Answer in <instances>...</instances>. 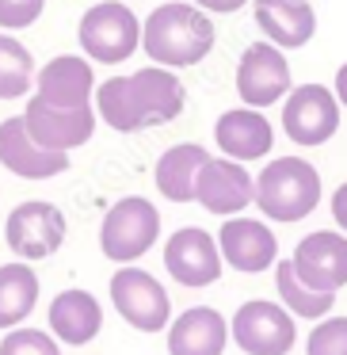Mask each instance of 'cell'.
Segmentation results:
<instances>
[{"mask_svg": "<svg viewBox=\"0 0 347 355\" xmlns=\"http://www.w3.org/2000/svg\"><path fill=\"white\" fill-rule=\"evenodd\" d=\"M332 92H336L339 107H347V62L339 65V73H336V88H332Z\"/></svg>", "mask_w": 347, "mask_h": 355, "instance_id": "obj_31", "label": "cell"}, {"mask_svg": "<svg viewBox=\"0 0 347 355\" xmlns=\"http://www.w3.org/2000/svg\"><path fill=\"white\" fill-rule=\"evenodd\" d=\"M77 39L92 65L96 62L100 65L130 62L141 50V19L134 16V8L123 4V0H100V4H92L80 16Z\"/></svg>", "mask_w": 347, "mask_h": 355, "instance_id": "obj_4", "label": "cell"}, {"mask_svg": "<svg viewBox=\"0 0 347 355\" xmlns=\"http://www.w3.org/2000/svg\"><path fill=\"white\" fill-rule=\"evenodd\" d=\"M164 268L179 286L202 291V286H214L222 279L225 260L214 233L199 230V225H184L164 241Z\"/></svg>", "mask_w": 347, "mask_h": 355, "instance_id": "obj_11", "label": "cell"}, {"mask_svg": "<svg viewBox=\"0 0 347 355\" xmlns=\"http://www.w3.org/2000/svg\"><path fill=\"white\" fill-rule=\"evenodd\" d=\"M206 161H210V153L199 141H179V146L164 149L153 168L157 191L168 202H195V184H199V172Z\"/></svg>", "mask_w": 347, "mask_h": 355, "instance_id": "obj_22", "label": "cell"}, {"mask_svg": "<svg viewBox=\"0 0 347 355\" xmlns=\"http://www.w3.org/2000/svg\"><path fill=\"white\" fill-rule=\"evenodd\" d=\"M161 237V210L145 195H126L103 214L100 222V248L118 268L141 260Z\"/></svg>", "mask_w": 347, "mask_h": 355, "instance_id": "obj_5", "label": "cell"}, {"mask_svg": "<svg viewBox=\"0 0 347 355\" xmlns=\"http://www.w3.org/2000/svg\"><path fill=\"white\" fill-rule=\"evenodd\" d=\"M0 164L19 180H54L69 168V153L42 149L31 138L24 115H12L0 123Z\"/></svg>", "mask_w": 347, "mask_h": 355, "instance_id": "obj_17", "label": "cell"}, {"mask_svg": "<svg viewBox=\"0 0 347 355\" xmlns=\"http://www.w3.org/2000/svg\"><path fill=\"white\" fill-rule=\"evenodd\" d=\"M46 321H50V332H54L57 344L84 347V344H92L103 329V306L96 302L92 291L69 286V291H62L50 302Z\"/></svg>", "mask_w": 347, "mask_h": 355, "instance_id": "obj_20", "label": "cell"}, {"mask_svg": "<svg viewBox=\"0 0 347 355\" xmlns=\"http://www.w3.org/2000/svg\"><path fill=\"white\" fill-rule=\"evenodd\" d=\"M321 202V172L305 157H275L256 176V207L267 222H301Z\"/></svg>", "mask_w": 347, "mask_h": 355, "instance_id": "obj_3", "label": "cell"}, {"mask_svg": "<svg viewBox=\"0 0 347 355\" xmlns=\"http://www.w3.org/2000/svg\"><path fill=\"white\" fill-rule=\"evenodd\" d=\"M332 218H336L339 233H347V184H339L332 195Z\"/></svg>", "mask_w": 347, "mask_h": 355, "instance_id": "obj_30", "label": "cell"}, {"mask_svg": "<svg viewBox=\"0 0 347 355\" xmlns=\"http://www.w3.org/2000/svg\"><path fill=\"white\" fill-rule=\"evenodd\" d=\"M275 291H278V302L290 309L294 321H324L332 313V306H336V294L301 283L290 260L275 263Z\"/></svg>", "mask_w": 347, "mask_h": 355, "instance_id": "obj_24", "label": "cell"}, {"mask_svg": "<svg viewBox=\"0 0 347 355\" xmlns=\"http://www.w3.org/2000/svg\"><path fill=\"white\" fill-rule=\"evenodd\" d=\"M96 88L100 85H96L92 62L80 54H57L35 73V100L50 103V107H65V111L92 107Z\"/></svg>", "mask_w": 347, "mask_h": 355, "instance_id": "obj_15", "label": "cell"}, {"mask_svg": "<svg viewBox=\"0 0 347 355\" xmlns=\"http://www.w3.org/2000/svg\"><path fill=\"white\" fill-rule=\"evenodd\" d=\"M24 123L31 130V138L39 141L42 149H54V153H73L80 149L84 141H92L96 134V115L92 107H80V111H65V107H50L42 100H27V111H24Z\"/></svg>", "mask_w": 347, "mask_h": 355, "instance_id": "obj_16", "label": "cell"}, {"mask_svg": "<svg viewBox=\"0 0 347 355\" xmlns=\"http://www.w3.org/2000/svg\"><path fill=\"white\" fill-rule=\"evenodd\" d=\"M35 58L16 35L0 31V100H24L35 85Z\"/></svg>", "mask_w": 347, "mask_h": 355, "instance_id": "obj_25", "label": "cell"}, {"mask_svg": "<svg viewBox=\"0 0 347 355\" xmlns=\"http://www.w3.org/2000/svg\"><path fill=\"white\" fill-rule=\"evenodd\" d=\"M217 248L222 260L240 275H260L278 263V237L263 218H225L217 230Z\"/></svg>", "mask_w": 347, "mask_h": 355, "instance_id": "obj_12", "label": "cell"}, {"mask_svg": "<svg viewBox=\"0 0 347 355\" xmlns=\"http://www.w3.org/2000/svg\"><path fill=\"white\" fill-rule=\"evenodd\" d=\"M229 344V321L214 306H191L168 324V355H222Z\"/></svg>", "mask_w": 347, "mask_h": 355, "instance_id": "obj_21", "label": "cell"}, {"mask_svg": "<svg viewBox=\"0 0 347 355\" xmlns=\"http://www.w3.org/2000/svg\"><path fill=\"white\" fill-rule=\"evenodd\" d=\"M214 42V19H210V12L195 8L191 0L157 4L141 19V50L149 54V62L164 65V69H187V65L206 62Z\"/></svg>", "mask_w": 347, "mask_h": 355, "instance_id": "obj_2", "label": "cell"}, {"mask_svg": "<svg viewBox=\"0 0 347 355\" xmlns=\"http://www.w3.org/2000/svg\"><path fill=\"white\" fill-rule=\"evenodd\" d=\"M252 19L278 50H301L317 35V12L309 0H252Z\"/></svg>", "mask_w": 347, "mask_h": 355, "instance_id": "obj_19", "label": "cell"}, {"mask_svg": "<svg viewBox=\"0 0 347 355\" xmlns=\"http://www.w3.org/2000/svg\"><path fill=\"white\" fill-rule=\"evenodd\" d=\"M290 263L301 283L317 286V291L339 294L347 286V233H339V230L305 233L294 245Z\"/></svg>", "mask_w": 347, "mask_h": 355, "instance_id": "obj_14", "label": "cell"}, {"mask_svg": "<svg viewBox=\"0 0 347 355\" xmlns=\"http://www.w3.org/2000/svg\"><path fill=\"white\" fill-rule=\"evenodd\" d=\"M290 88H294L290 62L275 42L263 39L244 46V54L237 62V96L244 107H256V111L275 107L290 96Z\"/></svg>", "mask_w": 347, "mask_h": 355, "instance_id": "obj_9", "label": "cell"}, {"mask_svg": "<svg viewBox=\"0 0 347 355\" xmlns=\"http://www.w3.org/2000/svg\"><path fill=\"white\" fill-rule=\"evenodd\" d=\"M187 88L176 69L145 65L126 77H107L96 88V115L118 134H138L149 126H164L184 115Z\"/></svg>", "mask_w": 347, "mask_h": 355, "instance_id": "obj_1", "label": "cell"}, {"mask_svg": "<svg viewBox=\"0 0 347 355\" xmlns=\"http://www.w3.org/2000/svg\"><path fill=\"white\" fill-rule=\"evenodd\" d=\"M46 12V0H0V31H24L39 24Z\"/></svg>", "mask_w": 347, "mask_h": 355, "instance_id": "obj_28", "label": "cell"}, {"mask_svg": "<svg viewBox=\"0 0 347 355\" xmlns=\"http://www.w3.org/2000/svg\"><path fill=\"white\" fill-rule=\"evenodd\" d=\"M4 241L27 263L50 260L65 245V214L54 202H42V199L19 202L4 222Z\"/></svg>", "mask_w": 347, "mask_h": 355, "instance_id": "obj_10", "label": "cell"}, {"mask_svg": "<svg viewBox=\"0 0 347 355\" xmlns=\"http://www.w3.org/2000/svg\"><path fill=\"white\" fill-rule=\"evenodd\" d=\"M195 8L210 12V16H233V12H240L248 4V0H191Z\"/></svg>", "mask_w": 347, "mask_h": 355, "instance_id": "obj_29", "label": "cell"}, {"mask_svg": "<svg viewBox=\"0 0 347 355\" xmlns=\"http://www.w3.org/2000/svg\"><path fill=\"white\" fill-rule=\"evenodd\" d=\"M0 355H62V344L50 329L19 324V329H8V336L0 340Z\"/></svg>", "mask_w": 347, "mask_h": 355, "instance_id": "obj_26", "label": "cell"}, {"mask_svg": "<svg viewBox=\"0 0 347 355\" xmlns=\"http://www.w3.org/2000/svg\"><path fill=\"white\" fill-rule=\"evenodd\" d=\"M229 340L244 355H290L298 344V321L283 302L252 298L233 313Z\"/></svg>", "mask_w": 347, "mask_h": 355, "instance_id": "obj_6", "label": "cell"}, {"mask_svg": "<svg viewBox=\"0 0 347 355\" xmlns=\"http://www.w3.org/2000/svg\"><path fill=\"white\" fill-rule=\"evenodd\" d=\"M339 100L328 85H298L283 100V134L294 146L317 149L336 138L339 130Z\"/></svg>", "mask_w": 347, "mask_h": 355, "instance_id": "obj_8", "label": "cell"}, {"mask_svg": "<svg viewBox=\"0 0 347 355\" xmlns=\"http://www.w3.org/2000/svg\"><path fill=\"white\" fill-rule=\"evenodd\" d=\"M111 302L123 321L138 332H168L172 324V298L161 279L149 275L138 263H126L111 275Z\"/></svg>", "mask_w": 347, "mask_h": 355, "instance_id": "obj_7", "label": "cell"}, {"mask_svg": "<svg viewBox=\"0 0 347 355\" xmlns=\"http://www.w3.org/2000/svg\"><path fill=\"white\" fill-rule=\"evenodd\" d=\"M195 202L217 218H237L244 214V207L256 202V176L240 161L210 157L195 184Z\"/></svg>", "mask_w": 347, "mask_h": 355, "instance_id": "obj_13", "label": "cell"}, {"mask_svg": "<svg viewBox=\"0 0 347 355\" xmlns=\"http://www.w3.org/2000/svg\"><path fill=\"white\" fill-rule=\"evenodd\" d=\"M214 141L222 149V157L229 161H263L275 146V126L263 111L256 107H233V111H222L214 123Z\"/></svg>", "mask_w": 347, "mask_h": 355, "instance_id": "obj_18", "label": "cell"}, {"mask_svg": "<svg viewBox=\"0 0 347 355\" xmlns=\"http://www.w3.org/2000/svg\"><path fill=\"white\" fill-rule=\"evenodd\" d=\"M305 355H347V317H324L309 329Z\"/></svg>", "mask_w": 347, "mask_h": 355, "instance_id": "obj_27", "label": "cell"}, {"mask_svg": "<svg viewBox=\"0 0 347 355\" xmlns=\"http://www.w3.org/2000/svg\"><path fill=\"white\" fill-rule=\"evenodd\" d=\"M39 306V275L27 260L0 263V329H19Z\"/></svg>", "mask_w": 347, "mask_h": 355, "instance_id": "obj_23", "label": "cell"}]
</instances>
